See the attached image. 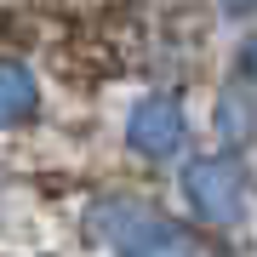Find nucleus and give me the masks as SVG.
<instances>
[{
  "mask_svg": "<svg viewBox=\"0 0 257 257\" xmlns=\"http://www.w3.org/2000/svg\"><path fill=\"white\" fill-rule=\"evenodd\" d=\"M229 80H240V86H251L257 92V23L240 35V46H234V74Z\"/></svg>",
  "mask_w": 257,
  "mask_h": 257,
  "instance_id": "obj_6",
  "label": "nucleus"
},
{
  "mask_svg": "<svg viewBox=\"0 0 257 257\" xmlns=\"http://www.w3.org/2000/svg\"><path fill=\"white\" fill-rule=\"evenodd\" d=\"M92 240H103L114 257H217L211 240L189 223L166 217L160 206H149L143 194H97L86 211Z\"/></svg>",
  "mask_w": 257,
  "mask_h": 257,
  "instance_id": "obj_1",
  "label": "nucleus"
},
{
  "mask_svg": "<svg viewBox=\"0 0 257 257\" xmlns=\"http://www.w3.org/2000/svg\"><path fill=\"white\" fill-rule=\"evenodd\" d=\"M52 114V86L29 57L18 52H0V143L35 132L40 120Z\"/></svg>",
  "mask_w": 257,
  "mask_h": 257,
  "instance_id": "obj_4",
  "label": "nucleus"
},
{
  "mask_svg": "<svg viewBox=\"0 0 257 257\" xmlns=\"http://www.w3.org/2000/svg\"><path fill=\"white\" fill-rule=\"evenodd\" d=\"M211 138L223 155H246L257 143V92L240 80H223V92L211 97Z\"/></svg>",
  "mask_w": 257,
  "mask_h": 257,
  "instance_id": "obj_5",
  "label": "nucleus"
},
{
  "mask_svg": "<svg viewBox=\"0 0 257 257\" xmlns=\"http://www.w3.org/2000/svg\"><path fill=\"white\" fill-rule=\"evenodd\" d=\"M229 18H246V23H257V0H217Z\"/></svg>",
  "mask_w": 257,
  "mask_h": 257,
  "instance_id": "obj_7",
  "label": "nucleus"
},
{
  "mask_svg": "<svg viewBox=\"0 0 257 257\" xmlns=\"http://www.w3.org/2000/svg\"><path fill=\"white\" fill-rule=\"evenodd\" d=\"M194 143V114L177 86H143L120 109V149L138 166H177Z\"/></svg>",
  "mask_w": 257,
  "mask_h": 257,
  "instance_id": "obj_2",
  "label": "nucleus"
},
{
  "mask_svg": "<svg viewBox=\"0 0 257 257\" xmlns=\"http://www.w3.org/2000/svg\"><path fill=\"white\" fill-rule=\"evenodd\" d=\"M183 206L194 211L200 229H234L251 211V177L240 155H223V149H206V155H183Z\"/></svg>",
  "mask_w": 257,
  "mask_h": 257,
  "instance_id": "obj_3",
  "label": "nucleus"
}]
</instances>
